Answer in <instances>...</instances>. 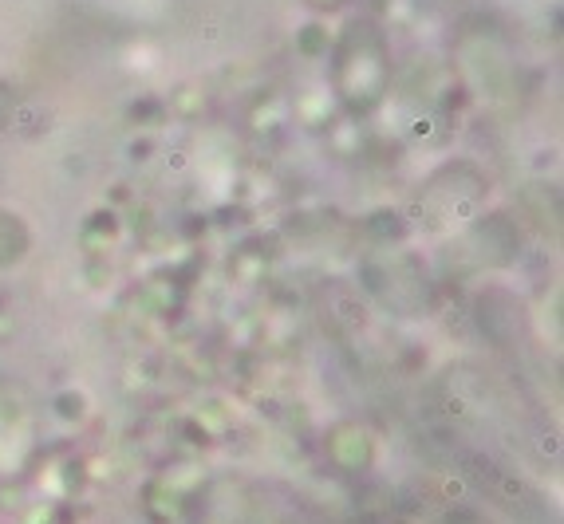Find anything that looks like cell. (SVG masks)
<instances>
[{"mask_svg":"<svg viewBox=\"0 0 564 524\" xmlns=\"http://www.w3.org/2000/svg\"><path fill=\"white\" fill-rule=\"evenodd\" d=\"M28 225L20 221L16 213L0 209V268H8V264H16V260H24V253H28Z\"/></svg>","mask_w":564,"mask_h":524,"instance_id":"4","label":"cell"},{"mask_svg":"<svg viewBox=\"0 0 564 524\" xmlns=\"http://www.w3.org/2000/svg\"><path fill=\"white\" fill-rule=\"evenodd\" d=\"M367 288L383 299L387 308H395L402 315H415L430 304V288H426V276L418 272V264L411 256H383L379 264L367 268Z\"/></svg>","mask_w":564,"mask_h":524,"instance_id":"2","label":"cell"},{"mask_svg":"<svg viewBox=\"0 0 564 524\" xmlns=\"http://www.w3.org/2000/svg\"><path fill=\"white\" fill-rule=\"evenodd\" d=\"M355 67L359 71V83L351 87V95H347V103L355 106H371L379 95H375V87L363 79V71H371V79H379V83H387V60H383V44H379V36H375L371 28H351V36L343 40L340 47V67H336V75L340 71H351Z\"/></svg>","mask_w":564,"mask_h":524,"instance_id":"3","label":"cell"},{"mask_svg":"<svg viewBox=\"0 0 564 524\" xmlns=\"http://www.w3.org/2000/svg\"><path fill=\"white\" fill-rule=\"evenodd\" d=\"M485 197V178L477 174L474 166H446L438 170L426 189L418 194V213H426V225L430 229H442V225H462L474 221L477 205Z\"/></svg>","mask_w":564,"mask_h":524,"instance_id":"1","label":"cell"}]
</instances>
